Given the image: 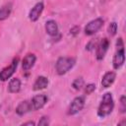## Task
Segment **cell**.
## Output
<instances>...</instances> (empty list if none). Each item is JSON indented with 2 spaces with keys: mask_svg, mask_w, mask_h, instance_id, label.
Masks as SVG:
<instances>
[{
  "mask_svg": "<svg viewBox=\"0 0 126 126\" xmlns=\"http://www.w3.org/2000/svg\"><path fill=\"white\" fill-rule=\"evenodd\" d=\"M109 47V41L107 38H102L99 40V42L96 44V50H95V57L97 60H102L108 50Z\"/></svg>",
  "mask_w": 126,
  "mask_h": 126,
  "instance_id": "obj_7",
  "label": "cell"
},
{
  "mask_svg": "<svg viewBox=\"0 0 126 126\" xmlns=\"http://www.w3.org/2000/svg\"><path fill=\"white\" fill-rule=\"evenodd\" d=\"M120 104H121V107H120L121 112H125V110H126V98H125V95H122L120 97Z\"/></svg>",
  "mask_w": 126,
  "mask_h": 126,
  "instance_id": "obj_20",
  "label": "cell"
},
{
  "mask_svg": "<svg viewBox=\"0 0 126 126\" xmlns=\"http://www.w3.org/2000/svg\"><path fill=\"white\" fill-rule=\"evenodd\" d=\"M102 25H103V20L101 18H96L87 24V26L85 27V33L87 35H93L101 29Z\"/></svg>",
  "mask_w": 126,
  "mask_h": 126,
  "instance_id": "obj_5",
  "label": "cell"
},
{
  "mask_svg": "<svg viewBox=\"0 0 126 126\" xmlns=\"http://www.w3.org/2000/svg\"><path fill=\"white\" fill-rule=\"evenodd\" d=\"M115 78H116V74L114 72H112V71L106 72L101 79V86L103 88H109L114 83Z\"/></svg>",
  "mask_w": 126,
  "mask_h": 126,
  "instance_id": "obj_11",
  "label": "cell"
},
{
  "mask_svg": "<svg viewBox=\"0 0 126 126\" xmlns=\"http://www.w3.org/2000/svg\"><path fill=\"white\" fill-rule=\"evenodd\" d=\"M107 32H108V33H109L111 36L115 35L116 32H117V24H116L115 22L110 23L109 26H108V28H107Z\"/></svg>",
  "mask_w": 126,
  "mask_h": 126,
  "instance_id": "obj_17",
  "label": "cell"
},
{
  "mask_svg": "<svg viewBox=\"0 0 126 126\" xmlns=\"http://www.w3.org/2000/svg\"><path fill=\"white\" fill-rule=\"evenodd\" d=\"M47 85H48V79L44 76H39L35 80L32 89H33V91H40V90L45 89L47 87Z\"/></svg>",
  "mask_w": 126,
  "mask_h": 126,
  "instance_id": "obj_14",
  "label": "cell"
},
{
  "mask_svg": "<svg viewBox=\"0 0 126 126\" xmlns=\"http://www.w3.org/2000/svg\"><path fill=\"white\" fill-rule=\"evenodd\" d=\"M31 110H32V106H31V101H29V100H24V101L20 102L19 105L16 107V113L20 116L28 113Z\"/></svg>",
  "mask_w": 126,
  "mask_h": 126,
  "instance_id": "obj_12",
  "label": "cell"
},
{
  "mask_svg": "<svg viewBox=\"0 0 126 126\" xmlns=\"http://www.w3.org/2000/svg\"><path fill=\"white\" fill-rule=\"evenodd\" d=\"M18 63H19V58H15L8 67H5L4 69H2L0 71V80L5 82L8 79H10L18 67Z\"/></svg>",
  "mask_w": 126,
  "mask_h": 126,
  "instance_id": "obj_4",
  "label": "cell"
},
{
  "mask_svg": "<svg viewBox=\"0 0 126 126\" xmlns=\"http://www.w3.org/2000/svg\"><path fill=\"white\" fill-rule=\"evenodd\" d=\"M85 105V99L83 96H77L73 99V101L71 102L69 108H68V114L69 115H75L78 112H80Z\"/></svg>",
  "mask_w": 126,
  "mask_h": 126,
  "instance_id": "obj_6",
  "label": "cell"
},
{
  "mask_svg": "<svg viewBox=\"0 0 126 126\" xmlns=\"http://www.w3.org/2000/svg\"><path fill=\"white\" fill-rule=\"evenodd\" d=\"M35 60H36V57H35L34 54H32V53L27 54V55L24 57L23 61H22V67H23V69H24L25 71L30 70V69L34 65Z\"/></svg>",
  "mask_w": 126,
  "mask_h": 126,
  "instance_id": "obj_10",
  "label": "cell"
},
{
  "mask_svg": "<svg viewBox=\"0 0 126 126\" xmlns=\"http://www.w3.org/2000/svg\"><path fill=\"white\" fill-rule=\"evenodd\" d=\"M47 102V95L46 94H36L31 100L32 110H38L42 108L45 103Z\"/></svg>",
  "mask_w": 126,
  "mask_h": 126,
  "instance_id": "obj_8",
  "label": "cell"
},
{
  "mask_svg": "<svg viewBox=\"0 0 126 126\" xmlns=\"http://www.w3.org/2000/svg\"><path fill=\"white\" fill-rule=\"evenodd\" d=\"M75 65V59L72 57H60L57 59L55 68L58 75L66 74Z\"/></svg>",
  "mask_w": 126,
  "mask_h": 126,
  "instance_id": "obj_3",
  "label": "cell"
},
{
  "mask_svg": "<svg viewBox=\"0 0 126 126\" xmlns=\"http://www.w3.org/2000/svg\"><path fill=\"white\" fill-rule=\"evenodd\" d=\"M83 86H84V80H83V78H77V79H75L74 82H73V84H72V87L75 90H81Z\"/></svg>",
  "mask_w": 126,
  "mask_h": 126,
  "instance_id": "obj_18",
  "label": "cell"
},
{
  "mask_svg": "<svg viewBox=\"0 0 126 126\" xmlns=\"http://www.w3.org/2000/svg\"><path fill=\"white\" fill-rule=\"evenodd\" d=\"M12 3H7L0 8V21L6 20L12 12Z\"/></svg>",
  "mask_w": 126,
  "mask_h": 126,
  "instance_id": "obj_15",
  "label": "cell"
},
{
  "mask_svg": "<svg viewBox=\"0 0 126 126\" xmlns=\"http://www.w3.org/2000/svg\"><path fill=\"white\" fill-rule=\"evenodd\" d=\"M45 31L50 36H55L58 33V26L55 21L49 20L45 23Z\"/></svg>",
  "mask_w": 126,
  "mask_h": 126,
  "instance_id": "obj_13",
  "label": "cell"
},
{
  "mask_svg": "<svg viewBox=\"0 0 126 126\" xmlns=\"http://www.w3.org/2000/svg\"><path fill=\"white\" fill-rule=\"evenodd\" d=\"M21 89V81L18 78H14L9 82L8 85V91L12 94H16Z\"/></svg>",
  "mask_w": 126,
  "mask_h": 126,
  "instance_id": "obj_16",
  "label": "cell"
},
{
  "mask_svg": "<svg viewBox=\"0 0 126 126\" xmlns=\"http://www.w3.org/2000/svg\"><path fill=\"white\" fill-rule=\"evenodd\" d=\"M116 51L115 54L113 56V60H112V64H113V68L115 70H118L125 61V52H124V47H123V41L122 38H118L116 41Z\"/></svg>",
  "mask_w": 126,
  "mask_h": 126,
  "instance_id": "obj_2",
  "label": "cell"
},
{
  "mask_svg": "<svg viewBox=\"0 0 126 126\" xmlns=\"http://www.w3.org/2000/svg\"><path fill=\"white\" fill-rule=\"evenodd\" d=\"M23 125H34V122H32V121H29V122L24 123Z\"/></svg>",
  "mask_w": 126,
  "mask_h": 126,
  "instance_id": "obj_23",
  "label": "cell"
},
{
  "mask_svg": "<svg viewBox=\"0 0 126 126\" xmlns=\"http://www.w3.org/2000/svg\"><path fill=\"white\" fill-rule=\"evenodd\" d=\"M43 8H44L43 3H42V2H37V3L32 8V10L30 11V13H29V19H30L32 22H36V21L39 19L40 15H41V13H42V11H43Z\"/></svg>",
  "mask_w": 126,
  "mask_h": 126,
  "instance_id": "obj_9",
  "label": "cell"
},
{
  "mask_svg": "<svg viewBox=\"0 0 126 126\" xmlns=\"http://www.w3.org/2000/svg\"><path fill=\"white\" fill-rule=\"evenodd\" d=\"M94 90H95V86L94 84H89L85 87V94H91Z\"/></svg>",
  "mask_w": 126,
  "mask_h": 126,
  "instance_id": "obj_19",
  "label": "cell"
},
{
  "mask_svg": "<svg viewBox=\"0 0 126 126\" xmlns=\"http://www.w3.org/2000/svg\"><path fill=\"white\" fill-rule=\"evenodd\" d=\"M114 108V100L110 93H105L102 95L101 101L97 108V115L101 118L109 115Z\"/></svg>",
  "mask_w": 126,
  "mask_h": 126,
  "instance_id": "obj_1",
  "label": "cell"
},
{
  "mask_svg": "<svg viewBox=\"0 0 126 126\" xmlns=\"http://www.w3.org/2000/svg\"><path fill=\"white\" fill-rule=\"evenodd\" d=\"M48 124H49V120H48V118L45 117V116L41 117L40 120L38 121V126H39V125H40V126H47Z\"/></svg>",
  "mask_w": 126,
  "mask_h": 126,
  "instance_id": "obj_21",
  "label": "cell"
},
{
  "mask_svg": "<svg viewBox=\"0 0 126 126\" xmlns=\"http://www.w3.org/2000/svg\"><path fill=\"white\" fill-rule=\"evenodd\" d=\"M79 32H80V28L79 27H74L73 29L70 30V33H72L73 35H76L77 33H79Z\"/></svg>",
  "mask_w": 126,
  "mask_h": 126,
  "instance_id": "obj_22",
  "label": "cell"
}]
</instances>
